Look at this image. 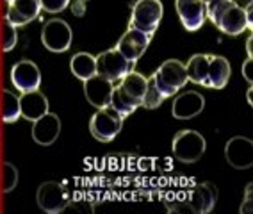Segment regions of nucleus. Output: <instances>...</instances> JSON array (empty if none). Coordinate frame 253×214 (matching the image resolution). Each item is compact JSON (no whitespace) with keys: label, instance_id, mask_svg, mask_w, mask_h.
Returning <instances> with one entry per match:
<instances>
[{"label":"nucleus","instance_id":"nucleus-12","mask_svg":"<svg viewBox=\"0 0 253 214\" xmlns=\"http://www.w3.org/2000/svg\"><path fill=\"white\" fill-rule=\"evenodd\" d=\"M225 157L235 170H248L253 164V143L244 136H235L225 146Z\"/></svg>","mask_w":253,"mask_h":214},{"label":"nucleus","instance_id":"nucleus-32","mask_svg":"<svg viewBox=\"0 0 253 214\" xmlns=\"http://www.w3.org/2000/svg\"><path fill=\"white\" fill-rule=\"evenodd\" d=\"M230 2L235 5H239V7H243V9H246V7L252 5V0H230Z\"/></svg>","mask_w":253,"mask_h":214},{"label":"nucleus","instance_id":"nucleus-33","mask_svg":"<svg viewBox=\"0 0 253 214\" xmlns=\"http://www.w3.org/2000/svg\"><path fill=\"white\" fill-rule=\"evenodd\" d=\"M252 43H253V38H252V34H250L248 41H246V50H248V57H252V55H253V52H252Z\"/></svg>","mask_w":253,"mask_h":214},{"label":"nucleus","instance_id":"nucleus-14","mask_svg":"<svg viewBox=\"0 0 253 214\" xmlns=\"http://www.w3.org/2000/svg\"><path fill=\"white\" fill-rule=\"evenodd\" d=\"M41 11L40 0H13L7 5L5 22H9L13 27H23L29 22L38 18Z\"/></svg>","mask_w":253,"mask_h":214},{"label":"nucleus","instance_id":"nucleus-24","mask_svg":"<svg viewBox=\"0 0 253 214\" xmlns=\"http://www.w3.org/2000/svg\"><path fill=\"white\" fill-rule=\"evenodd\" d=\"M18 118H22L18 96L4 89L2 91V120H4V123H14Z\"/></svg>","mask_w":253,"mask_h":214},{"label":"nucleus","instance_id":"nucleus-6","mask_svg":"<svg viewBox=\"0 0 253 214\" xmlns=\"http://www.w3.org/2000/svg\"><path fill=\"white\" fill-rule=\"evenodd\" d=\"M96 59V75L107 79L111 82H118L125 77L126 73L134 72V64L126 61L118 48H111V50H105L102 54H98L95 57Z\"/></svg>","mask_w":253,"mask_h":214},{"label":"nucleus","instance_id":"nucleus-27","mask_svg":"<svg viewBox=\"0 0 253 214\" xmlns=\"http://www.w3.org/2000/svg\"><path fill=\"white\" fill-rule=\"evenodd\" d=\"M18 43V32L9 22H4V32H2V50L11 52Z\"/></svg>","mask_w":253,"mask_h":214},{"label":"nucleus","instance_id":"nucleus-28","mask_svg":"<svg viewBox=\"0 0 253 214\" xmlns=\"http://www.w3.org/2000/svg\"><path fill=\"white\" fill-rule=\"evenodd\" d=\"M70 0H40V5L41 9H45L46 13H61V11H64L66 7H68Z\"/></svg>","mask_w":253,"mask_h":214},{"label":"nucleus","instance_id":"nucleus-1","mask_svg":"<svg viewBox=\"0 0 253 214\" xmlns=\"http://www.w3.org/2000/svg\"><path fill=\"white\" fill-rule=\"evenodd\" d=\"M205 9L207 18L228 36H239L246 29H250L246 9L232 4L230 0H211L209 4H205Z\"/></svg>","mask_w":253,"mask_h":214},{"label":"nucleus","instance_id":"nucleus-10","mask_svg":"<svg viewBox=\"0 0 253 214\" xmlns=\"http://www.w3.org/2000/svg\"><path fill=\"white\" fill-rule=\"evenodd\" d=\"M150 40H152V34H146V32H141L137 29L130 27L120 38L116 48L126 61L136 63L141 55L146 52V48L150 45Z\"/></svg>","mask_w":253,"mask_h":214},{"label":"nucleus","instance_id":"nucleus-20","mask_svg":"<svg viewBox=\"0 0 253 214\" xmlns=\"http://www.w3.org/2000/svg\"><path fill=\"white\" fill-rule=\"evenodd\" d=\"M118 87L125 93L132 102H136L137 105L141 107L143 104V96H145V91H146V79L137 72H130L126 73L125 77L120 81Z\"/></svg>","mask_w":253,"mask_h":214},{"label":"nucleus","instance_id":"nucleus-16","mask_svg":"<svg viewBox=\"0 0 253 214\" xmlns=\"http://www.w3.org/2000/svg\"><path fill=\"white\" fill-rule=\"evenodd\" d=\"M114 82L107 79L93 75L87 81H84V95L91 105H95L96 109H104L111 102V93H113Z\"/></svg>","mask_w":253,"mask_h":214},{"label":"nucleus","instance_id":"nucleus-13","mask_svg":"<svg viewBox=\"0 0 253 214\" xmlns=\"http://www.w3.org/2000/svg\"><path fill=\"white\" fill-rule=\"evenodd\" d=\"M176 13L180 16V22L189 32L202 29L207 18V9L202 0H175Z\"/></svg>","mask_w":253,"mask_h":214},{"label":"nucleus","instance_id":"nucleus-30","mask_svg":"<svg viewBox=\"0 0 253 214\" xmlns=\"http://www.w3.org/2000/svg\"><path fill=\"white\" fill-rule=\"evenodd\" d=\"M252 189H253V187H252V184H248V187H246V200H244V202H246V205H241V213H252Z\"/></svg>","mask_w":253,"mask_h":214},{"label":"nucleus","instance_id":"nucleus-37","mask_svg":"<svg viewBox=\"0 0 253 214\" xmlns=\"http://www.w3.org/2000/svg\"><path fill=\"white\" fill-rule=\"evenodd\" d=\"M82 2H87V0H82Z\"/></svg>","mask_w":253,"mask_h":214},{"label":"nucleus","instance_id":"nucleus-22","mask_svg":"<svg viewBox=\"0 0 253 214\" xmlns=\"http://www.w3.org/2000/svg\"><path fill=\"white\" fill-rule=\"evenodd\" d=\"M207 72H209V54H196L193 55L185 66L187 81L207 86Z\"/></svg>","mask_w":253,"mask_h":214},{"label":"nucleus","instance_id":"nucleus-36","mask_svg":"<svg viewBox=\"0 0 253 214\" xmlns=\"http://www.w3.org/2000/svg\"><path fill=\"white\" fill-rule=\"evenodd\" d=\"M5 2H7V4H9V2H13V0H5Z\"/></svg>","mask_w":253,"mask_h":214},{"label":"nucleus","instance_id":"nucleus-23","mask_svg":"<svg viewBox=\"0 0 253 214\" xmlns=\"http://www.w3.org/2000/svg\"><path fill=\"white\" fill-rule=\"evenodd\" d=\"M109 107L116 111L122 118H126V116H130V114L134 113L139 105H137L136 102H132L130 98H128V96H126L125 93L120 89V87L114 86L113 93H111V102H109Z\"/></svg>","mask_w":253,"mask_h":214},{"label":"nucleus","instance_id":"nucleus-19","mask_svg":"<svg viewBox=\"0 0 253 214\" xmlns=\"http://www.w3.org/2000/svg\"><path fill=\"white\" fill-rule=\"evenodd\" d=\"M232 75V66L223 55L209 54V72H207V86L211 89H223L228 84Z\"/></svg>","mask_w":253,"mask_h":214},{"label":"nucleus","instance_id":"nucleus-4","mask_svg":"<svg viewBox=\"0 0 253 214\" xmlns=\"http://www.w3.org/2000/svg\"><path fill=\"white\" fill-rule=\"evenodd\" d=\"M163 13L164 7L161 0H137L132 5L130 27L154 36V32L157 31L159 23L163 20Z\"/></svg>","mask_w":253,"mask_h":214},{"label":"nucleus","instance_id":"nucleus-25","mask_svg":"<svg viewBox=\"0 0 253 214\" xmlns=\"http://www.w3.org/2000/svg\"><path fill=\"white\" fill-rule=\"evenodd\" d=\"M164 100H166V98H164V96L161 95V91L155 87L152 77L146 79V91H145V96H143V104L141 105H143L145 109H155V107H159Z\"/></svg>","mask_w":253,"mask_h":214},{"label":"nucleus","instance_id":"nucleus-18","mask_svg":"<svg viewBox=\"0 0 253 214\" xmlns=\"http://www.w3.org/2000/svg\"><path fill=\"white\" fill-rule=\"evenodd\" d=\"M18 100L20 114H22V118L29 120V122H36L43 114L48 113V98L40 89L22 93V96H18Z\"/></svg>","mask_w":253,"mask_h":214},{"label":"nucleus","instance_id":"nucleus-31","mask_svg":"<svg viewBox=\"0 0 253 214\" xmlns=\"http://www.w3.org/2000/svg\"><path fill=\"white\" fill-rule=\"evenodd\" d=\"M250 68H252V57H248V59H246V63L243 64V75H244V79H246V81L250 82V84H252V73H250Z\"/></svg>","mask_w":253,"mask_h":214},{"label":"nucleus","instance_id":"nucleus-11","mask_svg":"<svg viewBox=\"0 0 253 214\" xmlns=\"http://www.w3.org/2000/svg\"><path fill=\"white\" fill-rule=\"evenodd\" d=\"M217 202V187L211 182L196 184L187 195L185 207L195 214H207L214 209Z\"/></svg>","mask_w":253,"mask_h":214},{"label":"nucleus","instance_id":"nucleus-7","mask_svg":"<svg viewBox=\"0 0 253 214\" xmlns=\"http://www.w3.org/2000/svg\"><path fill=\"white\" fill-rule=\"evenodd\" d=\"M72 27L63 18H52L43 25L41 41H43L46 50L55 52V54H63V52H66L72 46Z\"/></svg>","mask_w":253,"mask_h":214},{"label":"nucleus","instance_id":"nucleus-35","mask_svg":"<svg viewBox=\"0 0 253 214\" xmlns=\"http://www.w3.org/2000/svg\"><path fill=\"white\" fill-rule=\"evenodd\" d=\"M202 2H204V4H209V2H211V0H202Z\"/></svg>","mask_w":253,"mask_h":214},{"label":"nucleus","instance_id":"nucleus-5","mask_svg":"<svg viewBox=\"0 0 253 214\" xmlns=\"http://www.w3.org/2000/svg\"><path fill=\"white\" fill-rule=\"evenodd\" d=\"M123 127V118L111 107L98 109L89 122V132L91 136L102 143H111L114 137L120 134Z\"/></svg>","mask_w":253,"mask_h":214},{"label":"nucleus","instance_id":"nucleus-21","mask_svg":"<svg viewBox=\"0 0 253 214\" xmlns=\"http://www.w3.org/2000/svg\"><path fill=\"white\" fill-rule=\"evenodd\" d=\"M70 68L72 73L77 79H81L82 82L87 81L89 77L96 75V59L95 55L87 54V52H79L72 57L70 61Z\"/></svg>","mask_w":253,"mask_h":214},{"label":"nucleus","instance_id":"nucleus-2","mask_svg":"<svg viewBox=\"0 0 253 214\" xmlns=\"http://www.w3.org/2000/svg\"><path fill=\"white\" fill-rule=\"evenodd\" d=\"M155 87H157L164 98L176 95L182 87L187 84V73H185V64L176 59L164 61L159 66L157 72L152 75Z\"/></svg>","mask_w":253,"mask_h":214},{"label":"nucleus","instance_id":"nucleus-17","mask_svg":"<svg viewBox=\"0 0 253 214\" xmlns=\"http://www.w3.org/2000/svg\"><path fill=\"white\" fill-rule=\"evenodd\" d=\"M205 107V98L198 91H185L173 100L171 113L176 120H189L198 116Z\"/></svg>","mask_w":253,"mask_h":214},{"label":"nucleus","instance_id":"nucleus-8","mask_svg":"<svg viewBox=\"0 0 253 214\" xmlns=\"http://www.w3.org/2000/svg\"><path fill=\"white\" fill-rule=\"evenodd\" d=\"M36 200L41 211L48 214H59L68 207L70 193L61 182H43L38 187Z\"/></svg>","mask_w":253,"mask_h":214},{"label":"nucleus","instance_id":"nucleus-26","mask_svg":"<svg viewBox=\"0 0 253 214\" xmlns=\"http://www.w3.org/2000/svg\"><path fill=\"white\" fill-rule=\"evenodd\" d=\"M18 186V170L11 163L4 164V175H2V191L11 193Z\"/></svg>","mask_w":253,"mask_h":214},{"label":"nucleus","instance_id":"nucleus-29","mask_svg":"<svg viewBox=\"0 0 253 214\" xmlns=\"http://www.w3.org/2000/svg\"><path fill=\"white\" fill-rule=\"evenodd\" d=\"M70 7H72V13L75 16H82V14L86 13V2H82V0H70Z\"/></svg>","mask_w":253,"mask_h":214},{"label":"nucleus","instance_id":"nucleus-3","mask_svg":"<svg viewBox=\"0 0 253 214\" xmlns=\"http://www.w3.org/2000/svg\"><path fill=\"white\" fill-rule=\"evenodd\" d=\"M205 148H207L205 137L200 132H196V130H189V128L176 132L171 143L173 155L180 163L187 164L202 159V155L205 154Z\"/></svg>","mask_w":253,"mask_h":214},{"label":"nucleus","instance_id":"nucleus-34","mask_svg":"<svg viewBox=\"0 0 253 214\" xmlns=\"http://www.w3.org/2000/svg\"><path fill=\"white\" fill-rule=\"evenodd\" d=\"M248 102H250V104H252V87H250V89H248Z\"/></svg>","mask_w":253,"mask_h":214},{"label":"nucleus","instance_id":"nucleus-15","mask_svg":"<svg viewBox=\"0 0 253 214\" xmlns=\"http://www.w3.org/2000/svg\"><path fill=\"white\" fill-rule=\"evenodd\" d=\"M32 139L41 146H48L55 143V139L61 134V120L57 114L46 113L36 122H32Z\"/></svg>","mask_w":253,"mask_h":214},{"label":"nucleus","instance_id":"nucleus-9","mask_svg":"<svg viewBox=\"0 0 253 214\" xmlns=\"http://www.w3.org/2000/svg\"><path fill=\"white\" fill-rule=\"evenodd\" d=\"M11 82L13 86L22 93L36 91L41 86V72L36 63L32 61H18L11 68Z\"/></svg>","mask_w":253,"mask_h":214}]
</instances>
